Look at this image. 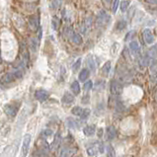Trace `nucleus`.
Instances as JSON below:
<instances>
[{
  "label": "nucleus",
  "instance_id": "nucleus-39",
  "mask_svg": "<svg viewBox=\"0 0 157 157\" xmlns=\"http://www.w3.org/2000/svg\"><path fill=\"white\" fill-rule=\"evenodd\" d=\"M146 2H148L149 4H157V0H146Z\"/></svg>",
  "mask_w": 157,
  "mask_h": 157
},
{
  "label": "nucleus",
  "instance_id": "nucleus-13",
  "mask_svg": "<svg viewBox=\"0 0 157 157\" xmlns=\"http://www.w3.org/2000/svg\"><path fill=\"white\" fill-rule=\"evenodd\" d=\"M89 77V70L87 68H84L82 69L81 71L79 72V75H78V78L81 82H85L87 78Z\"/></svg>",
  "mask_w": 157,
  "mask_h": 157
},
{
  "label": "nucleus",
  "instance_id": "nucleus-37",
  "mask_svg": "<svg viewBox=\"0 0 157 157\" xmlns=\"http://www.w3.org/2000/svg\"><path fill=\"white\" fill-rule=\"evenodd\" d=\"M60 157H70V150L69 149H63Z\"/></svg>",
  "mask_w": 157,
  "mask_h": 157
},
{
  "label": "nucleus",
  "instance_id": "nucleus-24",
  "mask_svg": "<svg viewBox=\"0 0 157 157\" xmlns=\"http://www.w3.org/2000/svg\"><path fill=\"white\" fill-rule=\"evenodd\" d=\"M126 27H127V22L124 21V20H121L117 23L116 28H117V30H118V31H123Z\"/></svg>",
  "mask_w": 157,
  "mask_h": 157
},
{
  "label": "nucleus",
  "instance_id": "nucleus-26",
  "mask_svg": "<svg viewBox=\"0 0 157 157\" xmlns=\"http://www.w3.org/2000/svg\"><path fill=\"white\" fill-rule=\"evenodd\" d=\"M59 19L57 17H53V20H52V24H53V28L54 29V30H57L59 27Z\"/></svg>",
  "mask_w": 157,
  "mask_h": 157
},
{
  "label": "nucleus",
  "instance_id": "nucleus-20",
  "mask_svg": "<svg viewBox=\"0 0 157 157\" xmlns=\"http://www.w3.org/2000/svg\"><path fill=\"white\" fill-rule=\"evenodd\" d=\"M83 112H84V110L79 107V106H76V107H73L72 110H71V113L73 115H75V116H78V117H81L83 115Z\"/></svg>",
  "mask_w": 157,
  "mask_h": 157
},
{
  "label": "nucleus",
  "instance_id": "nucleus-32",
  "mask_svg": "<svg viewBox=\"0 0 157 157\" xmlns=\"http://www.w3.org/2000/svg\"><path fill=\"white\" fill-rule=\"evenodd\" d=\"M107 157H116V155H115L114 148L112 146H108V155H107Z\"/></svg>",
  "mask_w": 157,
  "mask_h": 157
},
{
  "label": "nucleus",
  "instance_id": "nucleus-38",
  "mask_svg": "<svg viewBox=\"0 0 157 157\" xmlns=\"http://www.w3.org/2000/svg\"><path fill=\"white\" fill-rule=\"evenodd\" d=\"M44 136H52L53 134V130H46L43 133Z\"/></svg>",
  "mask_w": 157,
  "mask_h": 157
},
{
  "label": "nucleus",
  "instance_id": "nucleus-33",
  "mask_svg": "<svg viewBox=\"0 0 157 157\" xmlns=\"http://www.w3.org/2000/svg\"><path fill=\"white\" fill-rule=\"evenodd\" d=\"M89 115H90V110H89V109H86V110H84V112H83V115L81 116L82 121H85L86 118L89 117Z\"/></svg>",
  "mask_w": 157,
  "mask_h": 157
},
{
  "label": "nucleus",
  "instance_id": "nucleus-7",
  "mask_svg": "<svg viewBox=\"0 0 157 157\" xmlns=\"http://www.w3.org/2000/svg\"><path fill=\"white\" fill-rule=\"evenodd\" d=\"M17 111H18V107H15V105L7 104L4 106V112L10 117H15L16 114H17Z\"/></svg>",
  "mask_w": 157,
  "mask_h": 157
},
{
  "label": "nucleus",
  "instance_id": "nucleus-29",
  "mask_svg": "<svg viewBox=\"0 0 157 157\" xmlns=\"http://www.w3.org/2000/svg\"><path fill=\"white\" fill-rule=\"evenodd\" d=\"M87 64L89 65V67H90V69H92V70L95 69V62H94V60H93L92 57L87 59Z\"/></svg>",
  "mask_w": 157,
  "mask_h": 157
},
{
  "label": "nucleus",
  "instance_id": "nucleus-4",
  "mask_svg": "<svg viewBox=\"0 0 157 157\" xmlns=\"http://www.w3.org/2000/svg\"><path fill=\"white\" fill-rule=\"evenodd\" d=\"M130 52L133 56H137L140 53V46L137 41H131L130 43Z\"/></svg>",
  "mask_w": 157,
  "mask_h": 157
},
{
  "label": "nucleus",
  "instance_id": "nucleus-30",
  "mask_svg": "<svg viewBox=\"0 0 157 157\" xmlns=\"http://www.w3.org/2000/svg\"><path fill=\"white\" fill-rule=\"evenodd\" d=\"M92 86H93L92 81H91V80H88L87 82L84 83V90L85 91H89L92 88Z\"/></svg>",
  "mask_w": 157,
  "mask_h": 157
},
{
  "label": "nucleus",
  "instance_id": "nucleus-19",
  "mask_svg": "<svg viewBox=\"0 0 157 157\" xmlns=\"http://www.w3.org/2000/svg\"><path fill=\"white\" fill-rule=\"evenodd\" d=\"M70 88H71V91L73 92V94L75 95H78L80 93V85L77 81H74L71 83V86H70Z\"/></svg>",
  "mask_w": 157,
  "mask_h": 157
},
{
  "label": "nucleus",
  "instance_id": "nucleus-9",
  "mask_svg": "<svg viewBox=\"0 0 157 157\" xmlns=\"http://www.w3.org/2000/svg\"><path fill=\"white\" fill-rule=\"evenodd\" d=\"M61 102L65 105L72 104L73 102H74V96H73L72 94H70V93H68V92H65L62 99H61Z\"/></svg>",
  "mask_w": 157,
  "mask_h": 157
},
{
  "label": "nucleus",
  "instance_id": "nucleus-1",
  "mask_svg": "<svg viewBox=\"0 0 157 157\" xmlns=\"http://www.w3.org/2000/svg\"><path fill=\"white\" fill-rule=\"evenodd\" d=\"M109 21H110V15H109L107 12L105 10H101L100 12L98 13L97 15V18H96V24L98 25V26H105L106 24L109 23Z\"/></svg>",
  "mask_w": 157,
  "mask_h": 157
},
{
  "label": "nucleus",
  "instance_id": "nucleus-34",
  "mask_svg": "<svg viewBox=\"0 0 157 157\" xmlns=\"http://www.w3.org/2000/svg\"><path fill=\"white\" fill-rule=\"evenodd\" d=\"M134 35H136V31H130L126 36V41H130V39H133Z\"/></svg>",
  "mask_w": 157,
  "mask_h": 157
},
{
  "label": "nucleus",
  "instance_id": "nucleus-22",
  "mask_svg": "<svg viewBox=\"0 0 157 157\" xmlns=\"http://www.w3.org/2000/svg\"><path fill=\"white\" fill-rule=\"evenodd\" d=\"M136 6H130V7L129 8V10H127V17L129 20H130V19H133V17L134 15H136Z\"/></svg>",
  "mask_w": 157,
  "mask_h": 157
},
{
  "label": "nucleus",
  "instance_id": "nucleus-14",
  "mask_svg": "<svg viewBox=\"0 0 157 157\" xmlns=\"http://www.w3.org/2000/svg\"><path fill=\"white\" fill-rule=\"evenodd\" d=\"M70 40H71V41L73 44H82V41H83V40H82V37L80 36L79 34H76V33H73L72 34V36L70 37Z\"/></svg>",
  "mask_w": 157,
  "mask_h": 157
},
{
  "label": "nucleus",
  "instance_id": "nucleus-23",
  "mask_svg": "<svg viewBox=\"0 0 157 157\" xmlns=\"http://www.w3.org/2000/svg\"><path fill=\"white\" fill-rule=\"evenodd\" d=\"M120 0H114L113 3H112V6H111V9L113 11V13H116L118 8H120Z\"/></svg>",
  "mask_w": 157,
  "mask_h": 157
},
{
  "label": "nucleus",
  "instance_id": "nucleus-35",
  "mask_svg": "<svg viewBox=\"0 0 157 157\" xmlns=\"http://www.w3.org/2000/svg\"><path fill=\"white\" fill-rule=\"evenodd\" d=\"M105 87V82H103V81H98L97 83L95 84V89L97 88V89H103Z\"/></svg>",
  "mask_w": 157,
  "mask_h": 157
},
{
  "label": "nucleus",
  "instance_id": "nucleus-5",
  "mask_svg": "<svg viewBox=\"0 0 157 157\" xmlns=\"http://www.w3.org/2000/svg\"><path fill=\"white\" fill-rule=\"evenodd\" d=\"M121 91H123V87H121V85L118 83L116 80H114V81L111 82V93L115 96H118L120 95Z\"/></svg>",
  "mask_w": 157,
  "mask_h": 157
},
{
  "label": "nucleus",
  "instance_id": "nucleus-28",
  "mask_svg": "<svg viewBox=\"0 0 157 157\" xmlns=\"http://www.w3.org/2000/svg\"><path fill=\"white\" fill-rule=\"evenodd\" d=\"M61 6V0H53L52 2V8L53 9H57Z\"/></svg>",
  "mask_w": 157,
  "mask_h": 157
},
{
  "label": "nucleus",
  "instance_id": "nucleus-17",
  "mask_svg": "<svg viewBox=\"0 0 157 157\" xmlns=\"http://www.w3.org/2000/svg\"><path fill=\"white\" fill-rule=\"evenodd\" d=\"M130 1L129 0H123V1H121L120 3V9L121 11L123 12V13H124V12H127V10H129L130 8Z\"/></svg>",
  "mask_w": 157,
  "mask_h": 157
},
{
  "label": "nucleus",
  "instance_id": "nucleus-12",
  "mask_svg": "<svg viewBox=\"0 0 157 157\" xmlns=\"http://www.w3.org/2000/svg\"><path fill=\"white\" fill-rule=\"evenodd\" d=\"M110 71H111V61L110 60H108V61H106L104 63V65L102 66V74L107 77V76L109 75V73H110Z\"/></svg>",
  "mask_w": 157,
  "mask_h": 157
},
{
  "label": "nucleus",
  "instance_id": "nucleus-27",
  "mask_svg": "<svg viewBox=\"0 0 157 157\" xmlns=\"http://www.w3.org/2000/svg\"><path fill=\"white\" fill-rule=\"evenodd\" d=\"M80 65H81V59H78L74 62V64L72 65V70H73V71L76 72V71H77V70L79 69Z\"/></svg>",
  "mask_w": 157,
  "mask_h": 157
},
{
  "label": "nucleus",
  "instance_id": "nucleus-15",
  "mask_svg": "<svg viewBox=\"0 0 157 157\" xmlns=\"http://www.w3.org/2000/svg\"><path fill=\"white\" fill-rule=\"evenodd\" d=\"M15 155H16V151L14 150L13 147L10 146V147H8V148L2 153L0 157H14Z\"/></svg>",
  "mask_w": 157,
  "mask_h": 157
},
{
  "label": "nucleus",
  "instance_id": "nucleus-21",
  "mask_svg": "<svg viewBox=\"0 0 157 157\" xmlns=\"http://www.w3.org/2000/svg\"><path fill=\"white\" fill-rule=\"evenodd\" d=\"M60 142H61V137H60L59 133H56V136H54V140H53V148L57 149L60 145Z\"/></svg>",
  "mask_w": 157,
  "mask_h": 157
},
{
  "label": "nucleus",
  "instance_id": "nucleus-25",
  "mask_svg": "<svg viewBox=\"0 0 157 157\" xmlns=\"http://www.w3.org/2000/svg\"><path fill=\"white\" fill-rule=\"evenodd\" d=\"M67 124H68L69 127H71V129H76L78 127V123L75 120H73V118H68L67 120Z\"/></svg>",
  "mask_w": 157,
  "mask_h": 157
},
{
  "label": "nucleus",
  "instance_id": "nucleus-11",
  "mask_svg": "<svg viewBox=\"0 0 157 157\" xmlns=\"http://www.w3.org/2000/svg\"><path fill=\"white\" fill-rule=\"evenodd\" d=\"M83 133H84L86 136H93L96 133V127L95 126H93V124H91V126H86L84 127V130H83Z\"/></svg>",
  "mask_w": 157,
  "mask_h": 157
},
{
  "label": "nucleus",
  "instance_id": "nucleus-18",
  "mask_svg": "<svg viewBox=\"0 0 157 157\" xmlns=\"http://www.w3.org/2000/svg\"><path fill=\"white\" fill-rule=\"evenodd\" d=\"M38 47H39V41L35 38H31L30 39V47L32 50V52H37Z\"/></svg>",
  "mask_w": 157,
  "mask_h": 157
},
{
  "label": "nucleus",
  "instance_id": "nucleus-6",
  "mask_svg": "<svg viewBox=\"0 0 157 157\" xmlns=\"http://www.w3.org/2000/svg\"><path fill=\"white\" fill-rule=\"evenodd\" d=\"M49 96H50L49 92L44 90V89H40V90H37L35 92V97H36L37 100L40 102H44L47 98H49Z\"/></svg>",
  "mask_w": 157,
  "mask_h": 157
},
{
  "label": "nucleus",
  "instance_id": "nucleus-2",
  "mask_svg": "<svg viewBox=\"0 0 157 157\" xmlns=\"http://www.w3.org/2000/svg\"><path fill=\"white\" fill-rule=\"evenodd\" d=\"M32 136L31 134L27 133L23 138V143H22V148H21V156L26 157L29 153V149H30V144H31Z\"/></svg>",
  "mask_w": 157,
  "mask_h": 157
},
{
  "label": "nucleus",
  "instance_id": "nucleus-36",
  "mask_svg": "<svg viewBox=\"0 0 157 157\" xmlns=\"http://www.w3.org/2000/svg\"><path fill=\"white\" fill-rule=\"evenodd\" d=\"M113 1L114 0H102V3H103V5L105 7H111Z\"/></svg>",
  "mask_w": 157,
  "mask_h": 157
},
{
  "label": "nucleus",
  "instance_id": "nucleus-16",
  "mask_svg": "<svg viewBox=\"0 0 157 157\" xmlns=\"http://www.w3.org/2000/svg\"><path fill=\"white\" fill-rule=\"evenodd\" d=\"M16 79L14 73H6V74L2 77V81L4 83H11Z\"/></svg>",
  "mask_w": 157,
  "mask_h": 157
},
{
  "label": "nucleus",
  "instance_id": "nucleus-10",
  "mask_svg": "<svg viewBox=\"0 0 157 157\" xmlns=\"http://www.w3.org/2000/svg\"><path fill=\"white\" fill-rule=\"evenodd\" d=\"M106 134H107V138L109 140L114 139L117 136V130L114 127H108L107 130H106Z\"/></svg>",
  "mask_w": 157,
  "mask_h": 157
},
{
  "label": "nucleus",
  "instance_id": "nucleus-31",
  "mask_svg": "<svg viewBox=\"0 0 157 157\" xmlns=\"http://www.w3.org/2000/svg\"><path fill=\"white\" fill-rule=\"evenodd\" d=\"M87 154L90 155V156H93L96 154V147L95 146H92V147H89L87 149Z\"/></svg>",
  "mask_w": 157,
  "mask_h": 157
},
{
  "label": "nucleus",
  "instance_id": "nucleus-3",
  "mask_svg": "<svg viewBox=\"0 0 157 157\" xmlns=\"http://www.w3.org/2000/svg\"><path fill=\"white\" fill-rule=\"evenodd\" d=\"M142 36H143L144 41H145L147 44H152L153 43H154L155 37H154L153 32L150 30V29H148V28L144 29L143 32H142Z\"/></svg>",
  "mask_w": 157,
  "mask_h": 157
},
{
  "label": "nucleus",
  "instance_id": "nucleus-8",
  "mask_svg": "<svg viewBox=\"0 0 157 157\" xmlns=\"http://www.w3.org/2000/svg\"><path fill=\"white\" fill-rule=\"evenodd\" d=\"M29 26H30L31 30L37 31L39 29V18L37 16H32L29 20Z\"/></svg>",
  "mask_w": 157,
  "mask_h": 157
}]
</instances>
